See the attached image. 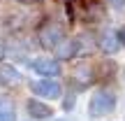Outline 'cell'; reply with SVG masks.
Returning <instances> with one entry per match:
<instances>
[{
	"instance_id": "obj_15",
	"label": "cell",
	"mask_w": 125,
	"mask_h": 121,
	"mask_svg": "<svg viewBox=\"0 0 125 121\" xmlns=\"http://www.w3.org/2000/svg\"><path fill=\"white\" fill-rule=\"evenodd\" d=\"M116 35H118V40H121V44L125 47V26H121V30H118Z\"/></svg>"
},
{
	"instance_id": "obj_5",
	"label": "cell",
	"mask_w": 125,
	"mask_h": 121,
	"mask_svg": "<svg viewBox=\"0 0 125 121\" xmlns=\"http://www.w3.org/2000/svg\"><path fill=\"white\" fill-rule=\"evenodd\" d=\"M26 112L32 121H46L53 117V107L49 103H44L42 98H28L26 100Z\"/></svg>"
},
{
	"instance_id": "obj_13",
	"label": "cell",
	"mask_w": 125,
	"mask_h": 121,
	"mask_svg": "<svg viewBox=\"0 0 125 121\" xmlns=\"http://www.w3.org/2000/svg\"><path fill=\"white\" fill-rule=\"evenodd\" d=\"M104 2H107L111 9H123L125 7V0H104Z\"/></svg>"
},
{
	"instance_id": "obj_12",
	"label": "cell",
	"mask_w": 125,
	"mask_h": 121,
	"mask_svg": "<svg viewBox=\"0 0 125 121\" xmlns=\"http://www.w3.org/2000/svg\"><path fill=\"white\" fill-rule=\"evenodd\" d=\"M72 107H74V93H67L65 100H62V109H65V112H70Z\"/></svg>"
},
{
	"instance_id": "obj_8",
	"label": "cell",
	"mask_w": 125,
	"mask_h": 121,
	"mask_svg": "<svg viewBox=\"0 0 125 121\" xmlns=\"http://www.w3.org/2000/svg\"><path fill=\"white\" fill-rule=\"evenodd\" d=\"M74 56H76V40L74 37H65V40H60L53 47V58H58V61H70Z\"/></svg>"
},
{
	"instance_id": "obj_14",
	"label": "cell",
	"mask_w": 125,
	"mask_h": 121,
	"mask_svg": "<svg viewBox=\"0 0 125 121\" xmlns=\"http://www.w3.org/2000/svg\"><path fill=\"white\" fill-rule=\"evenodd\" d=\"M19 5H26V7H32V5H40L42 0H16Z\"/></svg>"
},
{
	"instance_id": "obj_9",
	"label": "cell",
	"mask_w": 125,
	"mask_h": 121,
	"mask_svg": "<svg viewBox=\"0 0 125 121\" xmlns=\"http://www.w3.org/2000/svg\"><path fill=\"white\" fill-rule=\"evenodd\" d=\"M97 47L104 51V54H116V51L121 49V40H118L116 33L104 30L102 35H100V40H97Z\"/></svg>"
},
{
	"instance_id": "obj_10",
	"label": "cell",
	"mask_w": 125,
	"mask_h": 121,
	"mask_svg": "<svg viewBox=\"0 0 125 121\" xmlns=\"http://www.w3.org/2000/svg\"><path fill=\"white\" fill-rule=\"evenodd\" d=\"M0 121H16V105L9 95H0Z\"/></svg>"
},
{
	"instance_id": "obj_11",
	"label": "cell",
	"mask_w": 125,
	"mask_h": 121,
	"mask_svg": "<svg viewBox=\"0 0 125 121\" xmlns=\"http://www.w3.org/2000/svg\"><path fill=\"white\" fill-rule=\"evenodd\" d=\"M76 40V54H93L97 49V44H93V35L90 33H81Z\"/></svg>"
},
{
	"instance_id": "obj_2",
	"label": "cell",
	"mask_w": 125,
	"mask_h": 121,
	"mask_svg": "<svg viewBox=\"0 0 125 121\" xmlns=\"http://www.w3.org/2000/svg\"><path fill=\"white\" fill-rule=\"evenodd\" d=\"M116 109V93L111 89H97L93 93V98L88 100V114L90 119H102L107 114H111Z\"/></svg>"
},
{
	"instance_id": "obj_3",
	"label": "cell",
	"mask_w": 125,
	"mask_h": 121,
	"mask_svg": "<svg viewBox=\"0 0 125 121\" xmlns=\"http://www.w3.org/2000/svg\"><path fill=\"white\" fill-rule=\"evenodd\" d=\"M28 89H30V93L35 95V98H49V100L62 98V86H60V81L49 79V77H42V79L30 81Z\"/></svg>"
},
{
	"instance_id": "obj_4",
	"label": "cell",
	"mask_w": 125,
	"mask_h": 121,
	"mask_svg": "<svg viewBox=\"0 0 125 121\" xmlns=\"http://www.w3.org/2000/svg\"><path fill=\"white\" fill-rule=\"evenodd\" d=\"M28 65H30V70L35 72V75L49 77V79H53V77H58L62 72L60 61L53 58V56H32V58L28 61Z\"/></svg>"
},
{
	"instance_id": "obj_1",
	"label": "cell",
	"mask_w": 125,
	"mask_h": 121,
	"mask_svg": "<svg viewBox=\"0 0 125 121\" xmlns=\"http://www.w3.org/2000/svg\"><path fill=\"white\" fill-rule=\"evenodd\" d=\"M65 37H67L65 23L56 21V19H46V21H42L40 26H37V30H35L37 44H40L42 49H51V51H53V47L58 44L60 40H65Z\"/></svg>"
},
{
	"instance_id": "obj_7",
	"label": "cell",
	"mask_w": 125,
	"mask_h": 121,
	"mask_svg": "<svg viewBox=\"0 0 125 121\" xmlns=\"http://www.w3.org/2000/svg\"><path fill=\"white\" fill-rule=\"evenodd\" d=\"M72 79H74L76 84H81V86H88L90 81L95 79V67L90 65V63H86V61L76 63L74 70H72Z\"/></svg>"
},
{
	"instance_id": "obj_16",
	"label": "cell",
	"mask_w": 125,
	"mask_h": 121,
	"mask_svg": "<svg viewBox=\"0 0 125 121\" xmlns=\"http://www.w3.org/2000/svg\"><path fill=\"white\" fill-rule=\"evenodd\" d=\"M51 121H70V119H51Z\"/></svg>"
},
{
	"instance_id": "obj_6",
	"label": "cell",
	"mask_w": 125,
	"mask_h": 121,
	"mask_svg": "<svg viewBox=\"0 0 125 121\" xmlns=\"http://www.w3.org/2000/svg\"><path fill=\"white\" fill-rule=\"evenodd\" d=\"M21 72H19V67L14 65V63L9 61H0V86H5V89H12V86H19L21 84Z\"/></svg>"
}]
</instances>
